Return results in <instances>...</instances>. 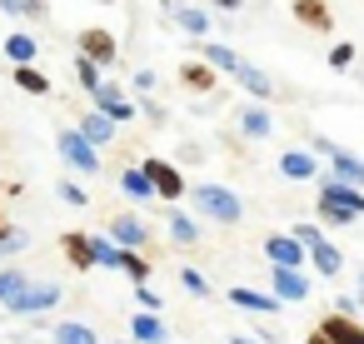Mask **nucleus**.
I'll list each match as a JSON object with an SVG mask.
<instances>
[{"mask_svg":"<svg viewBox=\"0 0 364 344\" xmlns=\"http://www.w3.org/2000/svg\"><path fill=\"white\" fill-rule=\"evenodd\" d=\"M240 130H245L250 140H264V135L274 130V115H269L264 105H245V110H240Z\"/></svg>","mask_w":364,"mask_h":344,"instance_id":"obj_20","label":"nucleus"},{"mask_svg":"<svg viewBox=\"0 0 364 344\" xmlns=\"http://www.w3.org/2000/svg\"><path fill=\"white\" fill-rule=\"evenodd\" d=\"M235 344H259V339H245V334H235Z\"/></svg>","mask_w":364,"mask_h":344,"instance_id":"obj_43","label":"nucleus"},{"mask_svg":"<svg viewBox=\"0 0 364 344\" xmlns=\"http://www.w3.org/2000/svg\"><path fill=\"white\" fill-rule=\"evenodd\" d=\"M165 11H170V16L180 21V31H185V36H195V41L210 31V16H205L200 6H180V0H165Z\"/></svg>","mask_w":364,"mask_h":344,"instance_id":"obj_14","label":"nucleus"},{"mask_svg":"<svg viewBox=\"0 0 364 344\" xmlns=\"http://www.w3.org/2000/svg\"><path fill=\"white\" fill-rule=\"evenodd\" d=\"M6 230H11V225H0V235H6Z\"/></svg>","mask_w":364,"mask_h":344,"instance_id":"obj_45","label":"nucleus"},{"mask_svg":"<svg viewBox=\"0 0 364 344\" xmlns=\"http://www.w3.org/2000/svg\"><path fill=\"white\" fill-rule=\"evenodd\" d=\"M115 269H125L135 284H140V279H150V264H145V259H140L130 244H120V259H115Z\"/></svg>","mask_w":364,"mask_h":344,"instance_id":"obj_29","label":"nucleus"},{"mask_svg":"<svg viewBox=\"0 0 364 344\" xmlns=\"http://www.w3.org/2000/svg\"><path fill=\"white\" fill-rule=\"evenodd\" d=\"M65 254L75 269H95V235H65Z\"/></svg>","mask_w":364,"mask_h":344,"instance_id":"obj_21","label":"nucleus"},{"mask_svg":"<svg viewBox=\"0 0 364 344\" xmlns=\"http://www.w3.org/2000/svg\"><path fill=\"white\" fill-rule=\"evenodd\" d=\"M130 334H135V344H170V329L160 324V314H135Z\"/></svg>","mask_w":364,"mask_h":344,"instance_id":"obj_18","label":"nucleus"},{"mask_svg":"<svg viewBox=\"0 0 364 344\" xmlns=\"http://www.w3.org/2000/svg\"><path fill=\"white\" fill-rule=\"evenodd\" d=\"M55 299H60V284H55V279H41V284H26L6 309H11V314H41V309H50Z\"/></svg>","mask_w":364,"mask_h":344,"instance_id":"obj_6","label":"nucleus"},{"mask_svg":"<svg viewBox=\"0 0 364 344\" xmlns=\"http://www.w3.org/2000/svg\"><path fill=\"white\" fill-rule=\"evenodd\" d=\"M309 344H334V339H329L324 329H314V334H309Z\"/></svg>","mask_w":364,"mask_h":344,"instance_id":"obj_41","label":"nucleus"},{"mask_svg":"<svg viewBox=\"0 0 364 344\" xmlns=\"http://www.w3.org/2000/svg\"><path fill=\"white\" fill-rule=\"evenodd\" d=\"M16 85H21V90H31V95H46V90H50V80H46L36 65H16Z\"/></svg>","mask_w":364,"mask_h":344,"instance_id":"obj_30","label":"nucleus"},{"mask_svg":"<svg viewBox=\"0 0 364 344\" xmlns=\"http://www.w3.org/2000/svg\"><path fill=\"white\" fill-rule=\"evenodd\" d=\"M145 170H150V180H155V190H160V200H180V195H190V185H185V175L170 165V160H145Z\"/></svg>","mask_w":364,"mask_h":344,"instance_id":"obj_8","label":"nucleus"},{"mask_svg":"<svg viewBox=\"0 0 364 344\" xmlns=\"http://www.w3.org/2000/svg\"><path fill=\"white\" fill-rule=\"evenodd\" d=\"M180 284H185L195 299H205V294H210V279H205L200 269H180Z\"/></svg>","mask_w":364,"mask_h":344,"instance_id":"obj_35","label":"nucleus"},{"mask_svg":"<svg viewBox=\"0 0 364 344\" xmlns=\"http://www.w3.org/2000/svg\"><path fill=\"white\" fill-rule=\"evenodd\" d=\"M180 80H185V90H195V95L215 90V70H210V60H205V65H185V70H180Z\"/></svg>","mask_w":364,"mask_h":344,"instance_id":"obj_26","label":"nucleus"},{"mask_svg":"<svg viewBox=\"0 0 364 344\" xmlns=\"http://www.w3.org/2000/svg\"><path fill=\"white\" fill-rule=\"evenodd\" d=\"M359 289H364V269H359Z\"/></svg>","mask_w":364,"mask_h":344,"instance_id":"obj_44","label":"nucleus"},{"mask_svg":"<svg viewBox=\"0 0 364 344\" xmlns=\"http://www.w3.org/2000/svg\"><path fill=\"white\" fill-rule=\"evenodd\" d=\"M294 21H304V26H314V31H329V26H334L319 0H294Z\"/></svg>","mask_w":364,"mask_h":344,"instance_id":"obj_25","label":"nucleus"},{"mask_svg":"<svg viewBox=\"0 0 364 344\" xmlns=\"http://www.w3.org/2000/svg\"><path fill=\"white\" fill-rule=\"evenodd\" d=\"M135 299H140L145 309H165V304H160V294L150 289V279H140V284H135Z\"/></svg>","mask_w":364,"mask_h":344,"instance_id":"obj_37","label":"nucleus"},{"mask_svg":"<svg viewBox=\"0 0 364 344\" xmlns=\"http://www.w3.org/2000/svg\"><path fill=\"white\" fill-rule=\"evenodd\" d=\"M279 175L284 180H319V150H284Z\"/></svg>","mask_w":364,"mask_h":344,"instance_id":"obj_11","label":"nucleus"},{"mask_svg":"<svg viewBox=\"0 0 364 344\" xmlns=\"http://www.w3.org/2000/svg\"><path fill=\"white\" fill-rule=\"evenodd\" d=\"M269 279H274V294H279L284 304L309 299V274H304V264H274V269H269Z\"/></svg>","mask_w":364,"mask_h":344,"instance_id":"obj_5","label":"nucleus"},{"mask_svg":"<svg viewBox=\"0 0 364 344\" xmlns=\"http://www.w3.org/2000/svg\"><path fill=\"white\" fill-rule=\"evenodd\" d=\"M264 254H269V264H304L309 259V249H304V240L289 230V235H269L264 240Z\"/></svg>","mask_w":364,"mask_h":344,"instance_id":"obj_9","label":"nucleus"},{"mask_svg":"<svg viewBox=\"0 0 364 344\" xmlns=\"http://www.w3.org/2000/svg\"><path fill=\"white\" fill-rule=\"evenodd\" d=\"M115 259H120V244L110 235H95V264L100 269H115Z\"/></svg>","mask_w":364,"mask_h":344,"instance_id":"obj_33","label":"nucleus"},{"mask_svg":"<svg viewBox=\"0 0 364 344\" xmlns=\"http://www.w3.org/2000/svg\"><path fill=\"white\" fill-rule=\"evenodd\" d=\"M319 329H324V334H329L334 344H364V324H354V319H349L344 309H334V314H329V319H324Z\"/></svg>","mask_w":364,"mask_h":344,"instance_id":"obj_13","label":"nucleus"},{"mask_svg":"<svg viewBox=\"0 0 364 344\" xmlns=\"http://www.w3.org/2000/svg\"><path fill=\"white\" fill-rule=\"evenodd\" d=\"M170 240H175V244H195V240H200L195 220H190V215H175V220H170Z\"/></svg>","mask_w":364,"mask_h":344,"instance_id":"obj_32","label":"nucleus"},{"mask_svg":"<svg viewBox=\"0 0 364 344\" xmlns=\"http://www.w3.org/2000/svg\"><path fill=\"white\" fill-rule=\"evenodd\" d=\"M230 304H240V309H250V314H274V309H279V294H259V289L235 284V289H230Z\"/></svg>","mask_w":364,"mask_h":344,"instance_id":"obj_16","label":"nucleus"},{"mask_svg":"<svg viewBox=\"0 0 364 344\" xmlns=\"http://www.w3.org/2000/svg\"><path fill=\"white\" fill-rule=\"evenodd\" d=\"M135 90H140V95H150V90H155V75H150V70H140V75H135Z\"/></svg>","mask_w":364,"mask_h":344,"instance_id":"obj_40","label":"nucleus"},{"mask_svg":"<svg viewBox=\"0 0 364 344\" xmlns=\"http://www.w3.org/2000/svg\"><path fill=\"white\" fill-rule=\"evenodd\" d=\"M80 130H85L95 145H110V140H115V120H110L105 110H90V115L80 120Z\"/></svg>","mask_w":364,"mask_h":344,"instance_id":"obj_23","label":"nucleus"},{"mask_svg":"<svg viewBox=\"0 0 364 344\" xmlns=\"http://www.w3.org/2000/svg\"><path fill=\"white\" fill-rule=\"evenodd\" d=\"M215 6H220V11H240V0H215Z\"/></svg>","mask_w":364,"mask_h":344,"instance_id":"obj_42","label":"nucleus"},{"mask_svg":"<svg viewBox=\"0 0 364 344\" xmlns=\"http://www.w3.org/2000/svg\"><path fill=\"white\" fill-rule=\"evenodd\" d=\"M26 284H31V279H26V269H0V304H11Z\"/></svg>","mask_w":364,"mask_h":344,"instance_id":"obj_31","label":"nucleus"},{"mask_svg":"<svg viewBox=\"0 0 364 344\" xmlns=\"http://www.w3.org/2000/svg\"><path fill=\"white\" fill-rule=\"evenodd\" d=\"M120 190H125V195H130V200H140V205H145V200H155V195H160V190H155V180H150V170H145V165H130V170H125V175H120Z\"/></svg>","mask_w":364,"mask_h":344,"instance_id":"obj_15","label":"nucleus"},{"mask_svg":"<svg viewBox=\"0 0 364 344\" xmlns=\"http://www.w3.org/2000/svg\"><path fill=\"white\" fill-rule=\"evenodd\" d=\"M6 60H11V65H36V36L16 31V36L6 41Z\"/></svg>","mask_w":364,"mask_h":344,"instance_id":"obj_22","label":"nucleus"},{"mask_svg":"<svg viewBox=\"0 0 364 344\" xmlns=\"http://www.w3.org/2000/svg\"><path fill=\"white\" fill-rule=\"evenodd\" d=\"M349 60H354V45H334V50H329V65H334V70H344Z\"/></svg>","mask_w":364,"mask_h":344,"instance_id":"obj_39","label":"nucleus"},{"mask_svg":"<svg viewBox=\"0 0 364 344\" xmlns=\"http://www.w3.org/2000/svg\"><path fill=\"white\" fill-rule=\"evenodd\" d=\"M105 230H110V240H115V244H130V249H140V244L150 240V230H145L135 215H115Z\"/></svg>","mask_w":364,"mask_h":344,"instance_id":"obj_12","label":"nucleus"},{"mask_svg":"<svg viewBox=\"0 0 364 344\" xmlns=\"http://www.w3.org/2000/svg\"><path fill=\"white\" fill-rule=\"evenodd\" d=\"M235 80H240V85H245V90L255 95V100H269V95H274V80H269V75H264L259 65H250V60H245V65L235 70Z\"/></svg>","mask_w":364,"mask_h":344,"instance_id":"obj_19","label":"nucleus"},{"mask_svg":"<svg viewBox=\"0 0 364 344\" xmlns=\"http://www.w3.org/2000/svg\"><path fill=\"white\" fill-rule=\"evenodd\" d=\"M95 105H100L115 125H125V120H135V115H140V105H130V100L120 95V85H115V80H105V85L95 90Z\"/></svg>","mask_w":364,"mask_h":344,"instance_id":"obj_10","label":"nucleus"},{"mask_svg":"<svg viewBox=\"0 0 364 344\" xmlns=\"http://www.w3.org/2000/svg\"><path fill=\"white\" fill-rule=\"evenodd\" d=\"M0 11H11V16H46L41 0H0Z\"/></svg>","mask_w":364,"mask_h":344,"instance_id":"obj_36","label":"nucleus"},{"mask_svg":"<svg viewBox=\"0 0 364 344\" xmlns=\"http://www.w3.org/2000/svg\"><path fill=\"white\" fill-rule=\"evenodd\" d=\"M55 145H60L65 165H75L80 175H95V170H100V155H95L100 145H95L85 130H60V140H55Z\"/></svg>","mask_w":364,"mask_h":344,"instance_id":"obj_4","label":"nucleus"},{"mask_svg":"<svg viewBox=\"0 0 364 344\" xmlns=\"http://www.w3.org/2000/svg\"><path fill=\"white\" fill-rule=\"evenodd\" d=\"M100 70H105V65H100V60H90V55L80 50V60H75V75H80V85H85L90 95H95V90L105 85V80H100Z\"/></svg>","mask_w":364,"mask_h":344,"instance_id":"obj_28","label":"nucleus"},{"mask_svg":"<svg viewBox=\"0 0 364 344\" xmlns=\"http://www.w3.org/2000/svg\"><path fill=\"white\" fill-rule=\"evenodd\" d=\"M190 195H195V210H200L205 220H215V225H240V215H245L240 195L225 190V185H195Z\"/></svg>","mask_w":364,"mask_h":344,"instance_id":"obj_2","label":"nucleus"},{"mask_svg":"<svg viewBox=\"0 0 364 344\" xmlns=\"http://www.w3.org/2000/svg\"><path fill=\"white\" fill-rule=\"evenodd\" d=\"M31 244V235H21V230H6V235H0V259H11V254H21Z\"/></svg>","mask_w":364,"mask_h":344,"instance_id":"obj_34","label":"nucleus"},{"mask_svg":"<svg viewBox=\"0 0 364 344\" xmlns=\"http://www.w3.org/2000/svg\"><path fill=\"white\" fill-rule=\"evenodd\" d=\"M294 235L304 240V249H309V264H314V269H319L324 279L344 274V254H339V249H334V244H329V240H324V235H319L314 225H294Z\"/></svg>","mask_w":364,"mask_h":344,"instance_id":"obj_3","label":"nucleus"},{"mask_svg":"<svg viewBox=\"0 0 364 344\" xmlns=\"http://www.w3.org/2000/svg\"><path fill=\"white\" fill-rule=\"evenodd\" d=\"M80 50H85L90 60H100V65H115V36H110V31H85V36H80Z\"/></svg>","mask_w":364,"mask_h":344,"instance_id":"obj_17","label":"nucleus"},{"mask_svg":"<svg viewBox=\"0 0 364 344\" xmlns=\"http://www.w3.org/2000/svg\"><path fill=\"white\" fill-rule=\"evenodd\" d=\"M60 200H65V205H85L90 195H85V190H80L75 180H65V185H60Z\"/></svg>","mask_w":364,"mask_h":344,"instance_id":"obj_38","label":"nucleus"},{"mask_svg":"<svg viewBox=\"0 0 364 344\" xmlns=\"http://www.w3.org/2000/svg\"><path fill=\"white\" fill-rule=\"evenodd\" d=\"M55 344H100L95 339V329L90 324H80V319H65V324H55V334H50Z\"/></svg>","mask_w":364,"mask_h":344,"instance_id":"obj_24","label":"nucleus"},{"mask_svg":"<svg viewBox=\"0 0 364 344\" xmlns=\"http://www.w3.org/2000/svg\"><path fill=\"white\" fill-rule=\"evenodd\" d=\"M364 215V185H349L339 175H319V220L354 225Z\"/></svg>","mask_w":364,"mask_h":344,"instance_id":"obj_1","label":"nucleus"},{"mask_svg":"<svg viewBox=\"0 0 364 344\" xmlns=\"http://www.w3.org/2000/svg\"><path fill=\"white\" fill-rule=\"evenodd\" d=\"M200 55H205V60H210V65H220V70H230V75H235V70H240V65H245V55H235V50H230V45H205V50H200Z\"/></svg>","mask_w":364,"mask_h":344,"instance_id":"obj_27","label":"nucleus"},{"mask_svg":"<svg viewBox=\"0 0 364 344\" xmlns=\"http://www.w3.org/2000/svg\"><path fill=\"white\" fill-rule=\"evenodd\" d=\"M314 150H319V160H329V165H334V175H339V180H349V185H364V160H359V155L339 150L334 140H314Z\"/></svg>","mask_w":364,"mask_h":344,"instance_id":"obj_7","label":"nucleus"}]
</instances>
